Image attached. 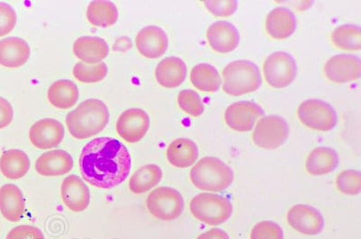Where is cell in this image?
<instances>
[{"label":"cell","instance_id":"obj_1","mask_svg":"<svg viewBox=\"0 0 361 239\" xmlns=\"http://www.w3.org/2000/svg\"><path fill=\"white\" fill-rule=\"evenodd\" d=\"M80 174L90 185L111 189L123 183L131 169L130 151L113 138H97L83 148L79 160Z\"/></svg>","mask_w":361,"mask_h":239},{"label":"cell","instance_id":"obj_21","mask_svg":"<svg viewBox=\"0 0 361 239\" xmlns=\"http://www.w3.org/2000/svg\"><path fill=\"white\" fill-rule=\"evenodd\" d=\"M267 34L275 40H285L295 33L296 19L288 8H276L269 13L265 25Z\"/></svg>","mask_w":361,"mask_h":239},{"label":"cell","instance_id":"obj_25","mask_svg":"<svg viewBox=\"0 0 361 239\" xmlns=\"http://www.w3.org/2000/svg\"><path fill=\"white\" fill-rule=\"evenodd\" d=\"M338 164V155L333 148L318 147L312 150L306 158L305 169L311 176H325L336 169Z\"/></svg>","mask_w":361,"mask_h":239},{"label":"cell","instance_id":"obj_10","mask_svg":"<svg viewBox=\"0 0 361 239\" xmlns=\"http://www.w3.org/2000/svg\"><path fill=\"white\" fill-rule=\"evenodd\" d=\"M149 127V115L144 110L131 108L119 116L116 130L122 140L128 143H137L146 136Z\"/></svg>","mask_w":361,"mask_h":239},{"label":"cell","instance_id":"obj_34","mask_svg":"<svg viewBox=\"0 0 361 239\" xmlns=\"http://www.w3.org/2000/svg\"><path fill=\"white\" fill-rule=\"evenodd\" d=\"M335 185L345 195H359L361 186L360 173L356 170H344L338 174Z\"/></svg>","mask_w":361,"mask_h":239},{"label":"cell","instance_id":"obj_35","mask_svg":"<svg viewBox=\"0 0 361 239\" xmlns=\"http://www.w3.org/2000/svg\"><path fill=\"white\" fill-rule=\"evenodd\" d=\"M250 239H283L281 227L276 223L264 221L257 223L250 233Z\"/></svg>","mask_w":361,"mask_h":239},{"label":"cell","instance_id":"obj_8","mask_svg":"<svg viewBox=\"0 0 361 239\" xmlns=\"http://www.w3.org/2000/svg\"><path fill=\"white\" fill-rule=\"evenodd\" d=\"M263 73L271 87L281 89L291 85L295 79L298 67L291 54L276 51L264 61Z\"/></svg>","mask_w":361,"mask_h":239},{"label":"cell","instance_id":"obj_20","mask_svg":"<svg viewBox=\"0 0 361 239\" xmlns=\"http://www.w3.org/2000/svg\"><path fill=\"white\" fill-rule=\"evenodd\" d=\"M109 45L99 37H83L73 44V53L82 63L94 65L108 57Z\"/></svg>","mask_w":361,"mask_h":239},{"label":"cell","instance_id":"obj_26","mask_svg":"<svg viewBox=\"0 0 361 239\" xmlns=\"http://www.w3.org/2000/svg\"><path fill=\"white\" fill-rule=\"evenodd\" d=\"M48 101L54 108L68 110L79 99L78 87L71 80L62 79L51 84L47 91Z\"/></svg>","mask_w":361,"mask_h":239},{"label":"cell","instance_id":"obj_41","mask_svg":"<svg viewBox=\"0 0 361 239\" xmlns=\"http://www.w3.org/2000/svg\"><path fill=\"white\" fill-rule=\"evenodd\" d=\"M131 47L132 41L130 39L123 37L116 40L113 51H117V53H126V51H130Z\"/></svg>","mask_w":361,"mask_h":239},{"label":"cell","instance_id":"obj_22","mask_svg":"<svg viewBox=\"0 0 361 239\" xmlns=\"http://www.w3.org/2000/svg\"><path fill=\"white\" fill-rule=\"evenodd\" d=\"M186 74L185 61L180 58L169 57L158 64L154 76L161 86L164 89H176L185 82Z\"/></svg>","mask_w":361,"mask_h":239},{"label":"cell","instance_id":"obj_18","mask_svg":"<svg viewBox=\"0 0 361 239\" xmlns=\"http://www.w3.org/2000/svg\"><path fill=\"white\" fill-rule=\"evenodd\" d=\"M35 170L41 176L54 177L64 176L73 167L72 156L66 151L56 150L42 154L35 162Z\"/></svg>","mask_w":361,"mask_h":239},{"label":"cell","instance_id":"obj_31","mask_svg":"<svg viewBox=\"0 0 361 239\" xmlns=\"http://www.w3.org/2000/svg\"><path fill=\"white\" fill-rule=\"evenodd\" d=\"M331 41L337 49L357 51L361 49L360 27L354 25H343L335 28L331 34Z\"/></svg>","mask_w":361,"mask_h":239},{"label":"cell","instance_id":"obj_40","mask_svg":"<svg viewBox=\"0 0 361 239\" xmlns=\"http://www.w3.org/2000/svg\"><path fill=\"white\" fill-rule=\"evenodd\" d=\"M196 239H231L224 231L220 228H212L199 235Z\"/></svg>","mask_w":361,"mask_h":239},{"label":"cell","instance_id":"obj_37","mask_svg":"<svg viewBox=\"0 0 361 239\" xmlns=\"http://www.w3.org/2000/svg\"><path fill=\"white\" fill-rule=\"evenodd\" d=\"M203 6L206 9L217 18L230 17L236 12L238 2L235 0L228 1H204Z\"/></svg>","mask_w":361,"mask_h":239},{"label":"cell","instance_id":"obj_15","mask_svg":"<svg viewBox=\"0 0 361 239\" xmlns=\"http://www.w3.org/2000/svg\"><path fill=\"white\" fill-rule=\"evenodd\" d=\"M135 46L142 56L156 60L166 53L169 47V37L162 28L150 25L138 32Z\"/></svg>","mask_w":361,"mask_h":239},{"label":"cell","instance_id":"obj_7","mask_svg":"<svg viewBox=\"0 0 361 239\" xmlns=\"http://www.w3.org/2000/svg\"><path fill=\"white\" fill-rule=\"evenodd\" d=\"M298 116L302 125L316 131H330L337 124L334 108L322 100L309 99L300 103Z\"/></svg>","mask_w":361,"mask_h":239},{"label":"cell","instance_id":"obj_5","mask_svg":"<svg viewBox=\"0 0 361 239\" xmlns=\"http://www.w3.org/2000/svg\"><path fill=\"white\" fill-rule=\"evenodd\" d=\"M190 211L197 221L209 226H218L231 217L233 207L224 196L200 193L190 202Z\"/></svg>","mask_w":361,"mask_h":239},{"label":"cell","instance_id":"obj_32","mask_svg":"<svg viewBox=\"0 0 361 239\" xmlns=\"http://www.w3.org/2000/svg\"><path fill=\"white\" fill-rule=\"evenodd\" d=\"M108 66L101 63L89 65L82 63H77L73 67L74 79L80 83L94 84L102 82L108 75Z\"/></svg>","mask_w":361,"mask_h":239},{"label":"cell","instance_id":"obj_11","mask_svg":"<svg viewBox=\"0 0 361 239\" xmlns=\"http://www.w3.org/2000/svg\"><path fill=\"white\" fill-rule=\"evenodd\" d=\"M263 115V109L257 103L247 101L236 102L231 103L226 109L225 124L235 131H250L252 130L257 119Z\"/></svg>","mask_w":361,"mask_h":239},{"label":"cell","instance_id":"obj_19","mask_svg":"<svg viewBox=\"0 0 361 239\" xmlns=\"http://www.w3.org/2000/svg\"><path fill=\"white\" fill-rule=\"evenodd\" d=\"M30 47L25 40L8 37L0 41V66L18 69L24 66L30 58Z\"/></svg>","mask_w":361,"mask_h":239},{"label":"cell","instance_id":"obj_2","mask_svg":"<svg viewBox=\"0 0 361 239\" xmlns=\"http://www.w3.org/2000/svg\"><path fill=\"white\" fill-rule=\"evenodd\" d=\"M68 131L77 140H87L102 132L109 122L107 105L99 99H88L66 116Z\"/></svg>","mask_w":361,"mask_h":239},{"label":"cell","instance_id":"obj_6","mask_svg":"<svg viewBox=\"0 0 361 239\" xmlns=\"http://www.w3.org/2000/svg\"><path fill=\"white\" fill-rule=\"evenodd\" d=\"M147 208L154 219L172 221L183 214L185 201L178 190L170 187H158L147 196Z\"/></svg>","mask_w":361,"mask_h":239},{"label":"cell","instance_id":"obj_4","mask_svg":"<svg viewBox=\"0 0 361 239\" xmlns=\"http://www.w3.org/2000/svg\"><path fill=\"white\" fill-rule=\"evenodd\" d=\"M224 91L228 96H241L257 91L261 86L259 67L250 60H235L222 71Z\"/></svg>","mask_w":361,"mask_h":239},{"label":"cell","instance_id":"obj_12","mask_svg":"<svg viewBox=\"0 0 361 239\" xmlns=\"http://www.w3.org/2000/svg\"><path fill=\"white\" fill-rule=\"evenodd\" d=\"M286 219L290 227L302 235H318L324 228V219L322 213L310 205L293 206L289 209Z\"/></svg>","mask_w":361,"mask_h":239},{"label":"cell","instance_id":"obj_3","mask_svg":"<svg viewBox=\"0 0 361 239\" xmlns=\"http://www.w3.org/2000/svg\"><path fill=\"white\" fill-rule=\"evenodd\" d=\"M190 179L196 188L205 192H222L234 181L233 170L219 158L206 157L195 164Z\"/></svg>","mask_w":361,"mask_h":239},{"label":"cell","instance_id":"obj_23","mask_svg":"<svg viewBox=\"0 0 361 239\" xmlns=\"http://www.w3.org/2000/svg\"><path fill=\"white\" fill-rule=\"evenodd\" d=\"M25 209L24 196L17 186L8 183L0 188V212L6 221H20Z\"/></svg>","mask_w":361,"mask_h":239},{"label":"cell","instance_id":"obj_9","mask_svg":"<svg viewBox=\"0 0 361 239\" xmlns=\"http://www.w3.org/2000/svg\"><path fill=\"white\" fill-rule=\"evenodd\" d=\"M288 136V125L279 116L261 118L253 131V142L263 150H273L281 147Z\"/></svg>","mask_w":361,"mask_h":239},{"label":"cell","instance_id":"obj_27","mask_svg":"<svg viewBox=\"0 0 361 239\" xmlns=\"http://www.w3.org/2000/svg\"><path fill=\"white\" fill-rule=\"evenodd\" d=\"M30 160L24 151L11 150L0 157V172L9 180H18L27 176Z\"/></svg>","mask_w":361,"mask_h":239},{"label":"cell","instance_id":"obj_13","mask_svg":"<svg viewBox=\"0 0 361 239\" xmlns=\"http://www.w3.org/2000/svg\"><path fill=\"white\" fill-rule=\"evenodd\" d=\"M331 82L345 84L355 82L360 76V60L354 55L340 54L331 57L324 67Z\"/></svg>","mask_w":361,"mask_h":239},{"label":"cell","instance_id":"obj_14","mask_svg":"<svg viewBox=\"0 0 361 239\" xmlns=\"http://www.w3.org/2000/svg\"><path fill=\"white\" fill-rule=\"evenodd\" d=\"M63 138V125L56 119H42L32 125L29 131V140L39 150H50L59 146Z\"/></svg>","mask_w":361,"mask_h":239},{"label":"cell","instance_id":"obj_39","mask_svg":"<svg viewBox=\"0 0 361 239\" xmlns=\"http://www.w3.org/2000/svg\"><path fill=\"white\" fill-rule=\"evenodd\" d=\"M13 117H14V111L11 103L6 101L5 98H0V130L11 125Z\"/></svg>","mask_w":361,"mask_h":239},{"label":"cell","instance_id":"obj_29","mask_svg":"<svg viewBox=\"0 0 361 239\" xmlns=\"http://www.w3.org/2000/svg\"><path fill=\"white\" fill-rule=\"evenodd\" d=\"M162 176V170L157 164H146L135 171L130 177L128 188L135 195H142L157 186Z\"/></svg>","mask_w":361,"mask_h":239},{"label":"cell","instance_id":"obj_38","mask_svg":"<svg viewBox=\"0 0 361 239\" xmlns=\"http://www.w3.org/2000/svg\"><path fill=\"white\" fill-rule=\"evenodd\" d=\"M6 239H44V235L39 228L21 225L12 228Z\"/></svg>","mask_w":361,"mask_h":239},{"label":"cell","instance_id":"obj_36","mask_svg":"<svg viewBox=\"0 0 361 239\" xmlns=\"http://www.w3.org/2000/svg\"><path fill=\"white\" fill-rule=\"evenodd\" d=\"M17 13L11 6L0 2V38L11 33L17 25Z\"/></svg>","mask_w":361,"mask_h":239},{"label":"cell","instance_id":"obj_16","mask_svg":"<svg viewBox=\"0 0 361 239\" xmlns=\"http://www.w3.org/2000/svg\"><path fill=\"white\" fill-rule=\"evenodd\" d=\"M209 47L218 53H230L236 50L240 44V33L231 22H215L206 32Z\"/></svg>","mask_w":361,"mask_h":239},{"label":"cell","instance_id":"obj_33","mask_svg":"<svg viewBox=\"0 0 361 239\" xmlns=\"http://www.w3.org/2000/svg\"><path fill=\"white\" fill-rule=\"evenodd\" d=\"M177 103L183 112L192 117H198L204 112V105H203L202 98L193 90L186 89L180 91L177 98Z\"/></svg>","mask_w":361,"mask_h":239},{"label":"cell","instance_id":"obj_30","mask_svg":"<svg viewBox=\"0 0 361 239\" xmlns=\"http://www.w3.org/2000/svg\"><path fill=\"white\" fill-rule=\"evenodd\" d=\"M190 79L196 89L206 93L217 92L221 84L220 73L217 69L207 63L198 64L193 67L190 74Z\"/></svg>","mask_w":361,"mask_h":239},{"label":"cell","instance_id":"obj_24","mask_svg":"<svg viewBox=\"0 0 361 239\" xmlns=\"http://www.w3.org/2000/svg\"><path fill=\"white\" fill-rule=\"evenodd\" d=\"M197 145L189 138H179L171 142L166 150L167 160L176 169H187L198 160Z\"/></svg>","mask_w":361,"mask_h":239},{"label":"cell","instance_id":"obj_17","mask_svg":"<svg viewBox=\"0 0 361 239\" xmlns=\"http://www.w3.org/2000/svg\"><path fill=\"white\" fill-rule=\"evenodd\" d=\"M61 196L70 211L73 212H85L90 202V193L85 181L80 177L72 174L63 180L61 186Z\"/></svg>","mask_w":361,"mask_h":239},{"label":"cell","instance_id":"obj_28","mask_svg":"<svg viewBox=\"0 0 361 239\" xmlns=\"http://www.w3.org/2000/svg\"><path fill=\"white\" fill-rule=\"evenodd\" d=\"M86 17L90 24L96 27H111L118 21V8L111 1L97 0L88 6Z\"/></svg>","mask_w":361,"mask_h":239}]
</instances>
